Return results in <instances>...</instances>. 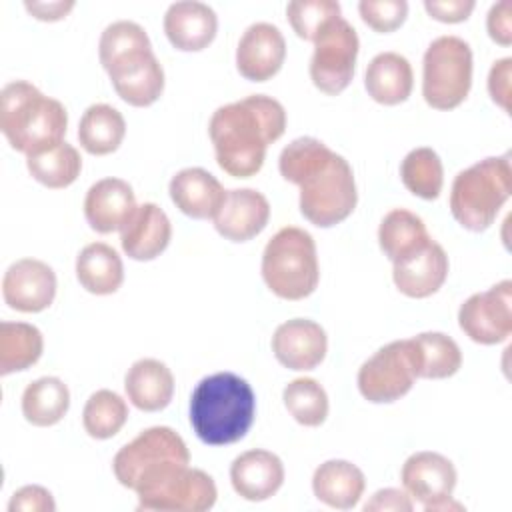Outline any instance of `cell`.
I'll return each mask as SVG.
<instances>
[{
  "label": "cell",
  "mask_w": 512,
  "mask_h": 512,
  "mask_svg": "<svg viewBox=\"0 0 512 512\" xmlns=\"http://www.w3.org/2000/svg\"><path fill=\"white\" fill-rule=\"evenodd\" d=\"M270 218L266 196L254 188L226 190V198L212 218L220 236L230 242H246L258 236Z\"/></svg>",
  "instance_id": "d6986e66"
},
{
  "label": "cell",
  "mask_w": 512,
  "mask_h": 512,
  "mask_svg": "<svg viewBox=\"0 0 512 512\" xmlns=\"http://www.w3.org/2000/svg\"><path fill=\"white\" fill-rule=\"evenodd\" d=\"M116 94L130 106L146 108L164 92V70L152 48L132 50L106 68Z\"/></svg>",
  "instance_id": "5bb4252c"
},
{
  "label": "cell",
  "mask_w": 512,
  "mask_h": 512,
  "mask_svg": "<svg viewBox=\"0 0 512 512\" xmlns=\"http://www.w3.org/2000/svg\"><path fill=\"white\" fill-rule=\"evenodd\" d=\"M282 400L292 418L302 426L316 428L328 416V394L314 378L302 376L288 382L284 386Z\"/></svg>",
  "instance_id": "8d00e7d4"
},
{
  "label": "cell",
  "mask_w": 512,
  "mask_h": 512,
  "mask_svg": "<svg viewBox=\"0 0 512 512\" xmlns=\"http://www.w3.org/2000/svg\"><path fill=\"white\" fill-rule=\"evenodd\" d=\"M128 420L126 400L114 390L102 388L90 394L82 410V424L88 436L108 440L116 436Z\"/></svg>",
  "instance_id": "d590c367"
},
{
  "label": "cell",
  "mask_w": 512,
  "mask_h": 512,
  "mask_svg": "<svg viewBox=\"0 0 512 512\" xmlns=\"http://www.w3.org/2000/svg\"><path fill=\"white\" fill-rule=\"evenodd\" d=\"M56 502L44 486L38 484H28L18 488L10 502H8V512H54Z\"/></svg>",
  "instance_id": "60d3db41"
},
{
  "label": "cell",
  "mask_w": 512,
  "mask_h": 512,
  "mask_svg": "<svg viewBox=\"0 0 512 512\" xmlns=\"http://www.w3.org/2000/svg\"><path fill=\"white\" fill-rule=\"evenodd\" d=\"M26 168L36 182L58 190L70 186L80 176L82 158L72 144L62 140L56 146L26 156Z\"/></svg>",
  "instance_id": "836d02e7"
},
{
  "label": "cell",
  "mask_w": 512,
  "mask_h": 512,
  "mask_svg": "<svg viewBox=\"0 0 512 512\" xmlns=\"http://www.w3.org/2000/svg\"><path fill=\"white\" fill-rule=\"evenodd\" d=\"M138 48H152L146 30L132 20H116L108 24L100 34L98 58L106 70L114 60Z\"/></svg>",
  "instance_id": "f35d334b"
},
{
  "label": "cell",
  "mask_w": 512,
  "mask_h": 512,
  "mask_svg": "<svg viewBox=\"0 0 512 512\" xmlns=\"http://www.w3.org/2000/svg\"><path fill=\"white\" fill-rule=\"evenodd\" d=\"M368 96L384 106H396L408 100L414 86L412 66L406 56L398 52L376 54L364 74Z\"/></svg>",
  "instance_id": "d4e9b609"
},
{
  "label": "cell",
  "mask_w": 512,
  "mask_h": 512,
  "mask_svg": "<svg viewBox=\"0 0 512 512\" xmlns=\"http://www.w3.org/2000/svg\"><path fill=\"white\" fill-rule=\"evenodd\" d=\"M448 256L436 240L392 262V280L408 298H428L442 288L448 276Z\"/></svg>",
  "instance_id": "e0dca14e"
},
{
  "label": "cell",
  "mask_w": 512,
  "mask_h": 512,
  "mask_svg": "<svg viewBox=\"0 0 512 512\" xmlns=\"http://www.w3.org/2000/svg\"><path fill=\"white\" fill-rule=\"evenodd\" d=\"M216 12L198 0H182L168 6L164 14V34L176 50L200 52L216 36Z\"/></svg>",
  "instance_id": "7402d4cb"
},
{
  "label": "cell",
  "mask_w": 512,
  "mask_h": 512,
  "mask_svg": "<svg viewBox=\"0 0 512 512\" xmlns=\"http://www.w3.org/2000/svg\"><path fill=\"white\" fill-rule=\"evenodd\" d=\"M262 278L284 300L310 296L320 280L316 242L304 228L284 226L264 246Z\"/></svg>",
  "instance_id": "52a82bcc"
},
{
  "label": "cell",
  "mask_w": 512,
  "mask_h": 512,
  "mask_svg": "<svg viewBox=\"0 0 512 512\" xmlns=\"http://www.w3.org/2000/svg\"><path fill=\"white\" fill-rule=\"evenodd\" d=\"M364 488V472L348 460H326L312 476L314 496L336 510L354 508L362 498Z\"/></svg>",
  "instance_id": "4316f807"
},
{
  "label": "cell",
  "mask_w": 512,
  "mask_h": 512,
  "mask_svg": "<svg viewBox=\"0 0 512 512\" xmlns=\"http://www.w3.org/2000/svg\"><path fill=\"white\" fill-rule=\"evenodd\" d=\"M360 40L354 26L342 16L322 28L314 40L310 60L312 84L330 96L346 90L354 76Z\"/></svg>",
  "instance_id": "30bf717a"
},
{
  "label": "cell",
  "mask_w": 512,
  "mask_h": 512,
  "mask_svg": "<svg viewBox=\"0 0 512 512\" xmlns=\"http://www.w3.org/2000/svg\"><path fill=\"white\" fill-rule=\"evenodd\" d=\"M136 208L138 204L132 186L114 176L94 182L84 198L86 222L100 234L122 230L134 216Z\"/></svg>",
  "instance_id": "ffe728a7"
},
{
  "label": "cell",
  "mask_w": 512,
  "mask_h": 512,
  "mask_svg": "<svg viewBox=\"0 0 512 512\" xmlns=\"http://www.w3.org/2000/svg\"><path fill=\"white\" fill-rule=\"evenodd\" d=\"M278 170L286 182L300 188V212L310 224L330 228L354 212L358 192L352 166L322 140H292L280 152Z\"/></svg>",
  "instance_id": "6da1fadb"
},
{
  "label": "cell",
  "mask_w": 512,
  "mask_h": 512,
  "mask_svg": "<svg viewBox=\"0 0 512 512\" xmlns=\"http://www.w3.org/2000/svg\"><path fill=\"white\" fill-rule=\"evenodd\" d=\"M414 508V500L406 490L398 488H382L372 494V498L364 504L366 512H410Z\"/></svg>",
  "instance_id": "f6af8a7d"
},
{
  "label": "cell",
  "mask_w": 512,
  "mask_h": 512,
  "mask_svg": "<svg viewBox=\"0 0 512 512\" xmlns=\"http://www.w3.org/2000/svg\"><path fill=\"white\" fill-rule=\"evenodd\" d=\"M328 350L324 328L310 318H292L282 322L272 336L276 360L290 370L316 368Z\"/></svg>",
  "instance_id": "ac0fdd59"
},
{
  "label": "cell",
  "mask_w": 512,
  "mask_h": 512,
  "mask_svg": "<svg viewBox=\"0 0 512 512\" xmlns=\"http://www.w3.org/2000/svg\"><path fill=\"white\" fill-rule=\"evenodd\" d=\"M44 350L42 332L28 322H0V374H12L36 364Z\"/></svg>",
  "instance_id": "d6a6232c"
},
{
  "label": "cell",
  "mask_w": 512,
  "mask_h": 512,
  "mask_svg": "<svg viewBox=\"0 0 512 512\" xmlns=\"http://www.w3.org/2000/svg\"><path fill=\"white\" fill-rule=\"evenodd\" d=\"M486 28H488V36L496 44L500 46L512 44V2L510 0H500L492 4L486 18Z\"/></svg>",
  "instance_id": "7bdbcfd3"
},
{
  "label": "cell",
  "mask_w": 512,
  "mask_h": 512,
  "mask_svg": "<svg viewBox=\"0 0 512 512\" xmlns=\"http://www.w3.org/2000/svg\"><path fill=\"white\" fill-rule=\"evenodd\" d=\"M412 340H394L378 348L358 370V390L372 404H390L406 396L416 382Z\"/></svg>",
  "instance_id": "9c48e42d"
},
{
  "label": "cell",
  "mask_w": 512,
  "mask_h": 512,
  "mask_svg": "<svg viewBox=\"0 0 512 512\" xmlns=\"http://www.w3.org/2000/svg\"><path fill=\"white\" fill-rule=\"evenodd\" d=\"M4 302L18 312H42L56 296V274L38 258H20L2 278Z\"/></svg>",
  "instance_id": "9a60e30c"
},
{
  "label": "cell",
  "mask_w": 512,
  "mask_h": 512,
  "mask_svg": "<svg viewBox=\"0 0 512 512\" xmlns=\"http://www.w3.org/2000/svg\"><path fill=\"white\" fill-rule=\"evenodd\" d=\"M512 194L510 156H488L454 176L450 188V212L470 230L490 228Z\"/></svg>",
  "instance_id": "5b68a950"
},
{
  "label": "cell",
  "mask_w": 512,
  "mask_h": 512,
  "mask_svg": "<svg viewBox=\"0 0 512 512\" xmlns=\"http://www.w3.org/2000/svg\"><path fill=\"white\" fill-rule=\"evenodd\" d=\"M68 112L26 80H12L0 92V130L8 144L30 156L64 140Z\"/></svg>",
  "instance_id": "277c9868"
},
{
  "label": "cell",
  "mask_w": 512,
  "mask_h": 512,
  "mask_svg": "<svg viewBox=\"0 0 512 512\" xmlns=\"http://www.w3.org/2000/svg\"><path fill=\"white\" fill-rule=\"evenodd\" d=\"M216 484L200 468L184 466L154 488L138 494V510L204 512L216 504Z\"/></svg>",
  "instance_id": "4fadbf2b"
},
{
  "label": "cell",
  "mask_w": 512,
  "mask_h": 512,
  "mask_svg": "<svg viewBox=\"0 0 512 512\" xmlns=\"http://www.w3.org/2000/svg\"><path fill=\"white\" fill-rule=\"evenodd\" d=\"M70 408V390L56 376H42L22 392V414L32 426H54Z\"/></svg>",
  "instance_id": "f546056e"
},
{
  "label": "cell",
  "mask_w": 512,
  "mask_h": 512,
  "mask_svg": "<svg viewBox=\"0 0 512 512\" xmlns=\"http://www.w3.org/2000/svg\"><path fill=\"white\" fill-rule=\"evenodd\" d=\"M402 184L418 198L436 200L444 186V168L436 150L420 146L410 150L400 164Z\"/></svg>",
  "instance_id": "e575fe53"
},
{
  "label": "cell",
  "mask_w": 512,
  "mask_h": 512,
  "mask_svg": "<svg viewBox=\"0 0 512 512\" xmlns=\"http://www.w3.org/2000/svg\"><path fill=\"white\" fill-rule=\"evenodd\" d=\"M126 136V120L110 104H92L78 124L80 146L92 156H106L120 148Z\"/></svg>",
  "instance_id": "f1b7e54d"
},
{
  "label": "cell",
  "mask_w": 512,
  "mask_h": 512,
  "mask_svg": "<svg viewBox=\"0 0 512 512\" xmlns=\"http://www.w3.org/2000/svg\"><path fill=\"white\" fill-rule=\"evenodd\" d=\"M230 482L240 498L248 502H262L282 488L284 464L270 450H246L234 458L230 466Z\"/></svg>",
  "instance_id": "44dd1931"
},
{
  "label": "cell",
  "mask_w": 512,
  "mask_h": 512,
  "mask_svg": "<svg viewBox=\"0 0 512 512\" xmlns=\"http://www.w3.org/2000/svg\"><path fill=\"white\" fill-rule=\"evenodd\" d=\"M76 278L90 294H114L124 282L122 258L104 242L86 244L76 258Z\"/></svg>",
  "instance_id": "83f0119b"
},
{
  "label": "cell",
  "mask_w": 512,
  "mask_h": 512,
  "mask_svg": "<svg viewBox=\"0 0 512 512\" xmlns=\"http://www.w3.org/2000/svg\"><path fill=\"white\" fill-rule=\"evenodd\" d=\"M476 2L474 0H426L424 8L430 18L446 24H456L468 20Z\"/></svg>",
  "instance_id": "ee69618b"
},
{
  "label": "cell",
  "mask_w": 512,
  "mask_h": 512,
  "mask_svg": "<svg viewBox=\"0 0 512 512\" xmlns=\"http://www.w3.org/2000/svg\"><path fill=\"white\" fill-rule=\"evenodd\" d=\"M286 130L284 106L266 94H250L214 110L208 134L218 166L234 178L260 172L266 150Z\"/></svg>",
  "instance_id": "7a4b0ae2"
},
{
  "label": "cell",
  "mask_w": 512,
  "mask_h": 512,
  "mask_svg": "<svg viewBox=\"0 0 512 512\" xmlns=\"http://www.w3.org/2000/svg\"><path fill=\"white\" fill-rule=\"evenodd\" d=\"M428 240H430V234L426 230L424 220L406 208L390 210L382 218L378 228L380 250L392 262L414 252Z\"/></svg>",
  "instance_id": "1f68e13d"
},
{
  "label": "cell",
  "mask_w": 512,
  "mask_h": 512,
  "mask_svg": "<svg viewBox=\"0 0 512 512\" xmlns=\"http://www.w3.org/2000/svg\"><path fill=\"white\" fill-rule=\"evenodd\" d=\"M286 16L298 38L314 42L326 24L340 18V4L334 0H294L288 2Z\"/></svg>",
  "instance_id": "74e56055"
},
{
  "label": "cell",
  "mask_w": 512,
  "mask_h": 512,
  "mask_svg": "<svg viewBox=\"0 0 512 512\" xmlns=\"http://www.w3.org/2000/svg\"><path fill=\"white\" fill-rule=\"evenodd\" d=\"M286 58V40L278 26L254 22L240 36L236 48V68L252 82H266L276 76Z\"/></svg>",
  "instance_id": "2e32d148"
},
{
  "label": "cell",
  "mask_w": 512,
  "mask_h": 512,
  "mask_svg": "<svg viewBox=\"0 0 512 512\" xmlns=\"http://www.w3.org/2000/svg\"><path fill=\"white\" fill-rule=\"evenodd\" d=\"M510 78H512V58L496 60L488 74V92H490V98L504 112H510Z\"/></svg>",
  "instance_id": "b9f144b4"
},
{
  "label": "cell",
  "mask_w": 512,
  "mask_h": 512,
  "mask_svg": "<svg viewBox=\"0 0 512 512\" xmlns=\"http://www.w3.org/2000/svg\"><path fill=\"white\" fill-rule=\"evenodd\" d=\"M400 480L408 496L422 504L426 512L464 508L452 500V492L458 480L456 468L440 452L422 450L410 454L402 464Z\"/></svg>",
  "instance_id": "8fae6325"
},
{
  "label": "cell",
  "mask_w": 512,
  "mask_h": 512,
  "mask_svg": "<svg viewBox=\"0 0 512 512\" xmlns=\"http://www.w3.org/2000/svg\"><path fill=\"white\" fill-rule=\"evenodd\" d=\"M172 238V224L166 212L154 204L144 202L134 216L120 230V244L128 258L148 262L160 256Z\"/></svg>",
  "instance_id": "603a6c76"
},
{
  "label": "cell",
  "mask_w": 512,
  "mask_h": 512,
  "mask_svg": "<svg viewBox=\"0 0 512 512\" xmlns=\"http://www.w3.org/2000/svg\"><path fill=\"white\" fill-rule=\"evenodd\" d=\"M410 340L414 346L418 378L442 380L454 376L460 370V346L444 332H422Z\"/></svg>",
  "instance_id": "4dcf8cb0"
},
{
  "label": "cell",
  "mask_w": 512,
  "mask_h": 512,
  "mask_svg": "<svg viewBox=\"0 0 512 512\" xmlns=\"http://www.w3.org/2000/svg\"><path fill=\"white\" fill-rule=\"evenodd\" d=\"M460 330L478 344H500L512 332V282L502 280L466 298L458 310Z\"/></svg>",
  "instance_id": "7c38bea8"
},
{
  "label": "cell",
  "mask_w": 512,
  "mask_h": 512,
  "mask_svg": "<svg viewBox=\"0 0 512 512\" xmlns=\"http://www.w3.org/2000/svg\"><path fill=\"white\" fill-rule=\"evenodd\" d=\"M254 412V390L234 372L202 378L190 396V424L194 434L210 446L242 440L254 422Z\"/></svg>",
  "instance_id": "3957f363"
},
{
  "label": "cell",
  "mask_w": 512,
  "mask_h": 512,
  "mask_svg": "<svg viewBox=\"0 0 512 512\" xmlns=\"http://www.w3.org/2000/svg\"><path fill=\"white\" fill-rule=\"evenodd\" d=\"M360 18L376 32H394L408 16L406 0H362L358 4Z\"/></svg>",
  "instance_id": "ab89813d"
},
{
  "label": "cell",
  "mask_w": 512,
  "mask_h": 512,
  "mask_svg": "<svg viewBox=\"0 0 512 512\" xmlns=\"http://www.w3.org/2000/svg\"><path fill=\"white\" fill-rule=\"evenodd\" d=\"M124 390L138 410L158 412L164 410L174 396V376L164 362L140 358L128 368Z\"/></svg>",
  "instance_id": "484cf974"
},
{
  "label": "cell",
  "mask_w": 512,
  "mask_h": 512,
  "mask_svg": "<svg viewBox=\"0 0 512 512\" xmlns=\"http://www.w3.org/2000/svg\"><path fill=\"white\" fill-rule=\"evenodd\" d=\"M472 86V50L460 36H438L424 52L422 96L434 110L458 108Z\"/></svg>",
  "instance_id": "ba28073f"
},
{
  "label": "cell",
  "mask_w": 512,
  "mask_h": 512,
  "mask_svg": "<svg viewBox=\"0 0 512 512\" xmlns=\"http://www.w3.org/2000/svg\"><path fill=\"white\" fill-rule=\"evenodd\" d=\"M76 6L74 0H54V2H36V0H26L24 8L42 22H56L62 20L70 14V10Z\"/></svg>",
  "instance_id": "bcb514c9"
},
{
  "label": "cell",
  "mask_w": 512,
  "mask_h": 512,
  "mask_svg": "<svg viewBox=\"0 0 512 512\" xmlns=\"http://www.w3.org/2000/svg\"><path fill=\"white\" fill-rule=\"evenodd\" d=\"M168 192L176 208L196 220L214 218L226 198V190L220 180L198 166L176 172L170 180Z\"/></svg>",
  "instance_id": "cb8c5ba5"
},
{
  "label": "cell",
  "mask_w": 512,
  "mask_h": 512,
  "mask_svg": "<svg viewBox=\"0 0 512 512\" xmlns=\"http://www.w3.org/2000/svg\"><path fill=\"white\" fill-rule=\"evenodd\" d=\"M188 464L184 438L170 426H152L116 452L112 470L116 480L138 496Z\"/></svg>",
  "instance_id": "8992f818"
}]
</instances>
